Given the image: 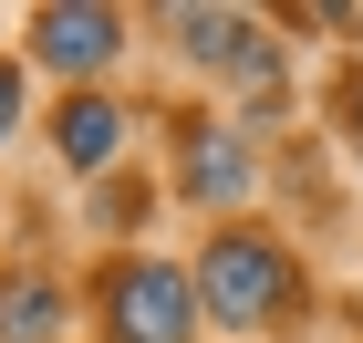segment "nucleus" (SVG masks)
I'll return each mask as SVG.
<instances>
[{"instance_id":"f257e3e1","label":"nucleus","mask_w":363,"mask_h":343,"mask_svg":"<svg viewBox=\"0 0 363 343\" xmlns=\"http://www.w3.org/2000/svg\"><path fill=\"white\" fill-rule=\"evenodd\" d=\"M280 291H291V260L259 239V229H228V239H208V260H197V302L218 322H270Z\"/></svg>"},{"instance_id":"f03ea898","label":"nucleus","mask_w":363,"mask_h":343,"mask_svg":"<svg viewBox=\"0 0 363 343\" xmlns=\"http://www.w3.org/2000/svg\"><path fill=\"white\" fill-rule=\"evenodd\" d=\"M114 343H187L197 322V281L187 271H156V260H135V271H114Z\"/></svg>"},{"instance_id":"7ed1b4c3","label":"nucleus","mask_w":363,"mask_h":343,"mask_svg":"<svg viewBox=\"0 0 363 343\" xmlns=\"http://www.w3.org/2000/svg\"><path fill=\"white\" fill-rule=\"evenodd\" d=\"M114 42H125L114 11H42V21H31V53L52 62V73H104Z\"/></svg>"},{"instance_id":"20e7f679","label":"nucleus","mask_w":363,"mask_h":343,"mask_svg":"<svg viewBox=\"0 0 363 343\" xmlns=\"http://www.w3.org/2000/svg\"><path fill=\"white\" fill-rule=\"evenodd\" d=\"M52 136H62V156H73V167H104V156H114V136H125V114H114L104 94H73Z\"/></svg>"},{"instance_id":"39448f33","label":"nucleus","mask_w":363,"mask_h":343,"mask_svg":"<svg viewBox=\"0 0 363 343\" xmlns=\"http://www.w3.org/2000/svg\"><path fill=\"white\" fill-rule=\"evenodd\" d=\"M52 322H62V291H52V281H31V271L0 281V343H42Z\"/></svg>"},{"instance_id":"423d86ee","label":"nucleus","mask_w":363,"mask_h":343,"mask_svg":"<svg viewBox=\"0 0 363 343\" xmlns=\"http://www.w3.org/2000/svg\"><path fill=\"white\" fill-rule=\"evenodd\" d=\"M187 187H197V198H239V187H250V156H239V146H228V136H197L187 146Z\"/></svg>"},{"instance_id":"0eeeda50","label":"nucleus","mask_w":363,"mask_h":343,"mask_svg":"<svg viewBox=\"0 0 363 343\" xmlns=\"http://www.w3.org/2000/svg\"><path fill=\"white\" fill-rule=\"evenodd\" d=\"M21 125V73H0V136Z\"/></svg>"}]
</instances>
